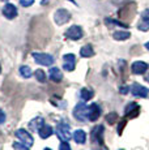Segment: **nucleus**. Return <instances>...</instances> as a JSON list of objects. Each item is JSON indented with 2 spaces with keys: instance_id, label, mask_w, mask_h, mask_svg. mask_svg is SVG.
<instances>
[{
  "instance_id": "obj_1",
  "label": "nucleus",
  "mask_w": 149,
  "mask_h": 150,
  "mask_svg": "<svg viewBox=\"0 0 149 150\" xmlns=\"http://www.w3.org/2000/svg\"><path fill=\"white\" fill-rule=\"evenodd\" d=\"M88 110H89V107H88L84 102L77 103L76 107L73 108V116L76 117L79 122H87L88 120Z\"/></svg>"
},
{
  "instance_id": "obj_2",
  "label": "nucleus",
  "mask_w": 149,
  "mask_h": 150,
  "mask_svg": "<svg viewBox=\"0 0 149 150\" xmlns=\"http://www.w3.org/2000/svg\"><path fill=\"white\" fill-rule=\"evenodd\" d=\"M33 57L37 64L45 65V67H50V65H53L54 62H55V59H54L51 55L43 54V52H33Z\"/></svg>"
},
{
  "instance_id": "obj_3",
  "label": "nucleus",
  "mask_w": 149,
  "mask_h": 150,
  "mask_svg": "<svg viewBox=\"0 0 149 150\" xmlns=\"http://www.w3.org/2000/svg\"><path fill=\"white\" fill-rule=\"evenodd\" d=\"M56 136L62 141H70L71 140V127L67 123H60L56 127Z\"/></svg>"
},
{
  "instance_id": "obj_4",
  "label": "nucleus",
  "mask_w": 149,
  "mask_h": 150,
  "mask_svg": "<svg viewBox=\"0 0 149 150\" xmlns=\"http://www.w3.org/2000/svg\"><path fill=\"white\" fill-rule=\"evenodd\" d=\"M15 134H16V137L18 138L20 141H21L24 145H26V146H30L34 144V138L33 136L29 133L28 131H25V129H17V131L15 132Z\"/></svg>"
},
{
  "instance_id": "obj_5",
  "label": "nucleus",
  "mask_w": 149,
  "mask_h": 150,
  "mask_svg": "<svg viewBox=\"0 0 149 150\" xmlns=\"http://www.w3.org/2000/svg\"><path fill=\"white\" fill-rule=\"evenodd\" d=\"M54 20H55V22L58 25H64L71 20V13L68 12L67 9L60 8V9H58L55 12V14H54Z\"/></svg>"
},
{
  "instance_id": "obj_6",
  "label": "nucleus",
  "mask_w": 149,
  "mask_h": 150,
  "mask_svg": "<svg viewBox=\"0 0 149 150\" xmlns=\"http://www.w3.org/2000/svg\"><path fill=\"white\" fill-rule=\"evenodd\" d=\"M130 89H131L132 96L136 97V98H147L149 96V89L145 88V86H143V85H140V83H133Z\"/></svg>"
},
{
  "instance_id": "obj_7",
  "label": "nucleus",
  "mask_w": 149,
  "mask_h": 150,
  "mask_svg": "<svg viewBox=\"0 0 149 150\" xmlns=\"http://www.w3.org/2000/svg\"><path fill=\"white\" fill-rule=\"evenodd\" d=\"M76 67V57L73 54H67L63 56V69L68 72H72Z\"/></svg>"
},
{
  "instance_id": "obj_8",
  "label": "nucleus",
  "mask_w": 149,
  "mask_h": 150,
  "mask_svg": "<svg viewBox=\"0 0 149 150\" xmlns=\"http://www.w3.org/2000/svg\"><path fill=\"white\" fill-rule=\"evenodd\" d=\"M65 37L72 39V41H77V39H80L82 37V29L79 25H73V26H71L65 31Z\"/></svg>"
},
{
  "instance_id": "obj_9",
  "label": "nucleus",
  "mask_w": 149,
  "mask_h": 150,
  "mask_svg": "<svg viewBox=\"0 0 149 150\" xmlns=\"http://www.w3.org/2000/svg\"><path fill=\"white\" fill-rule=\"evenodd\" d=\"M99 116H101V107L97 103H92L89 106V110H88V120L96 122Z\"/></svg>"
},
{
  "instance_id": "obj_10",
  "label": "nucleus",
  "mask_w": 149,
  "mask_h": 150,
  "mask_svg": "<svg viewBox=\"0 0 149 150\" xmlns=\"http://www.w3.org/2000/svg\"><path fill=\"white\" fill-rule=\"evenodd\" d=\"M17 8L11 3H7V4L3 7V14H4L5 18L8 20H13L15 17H17Z\"/></svg>"
},
{
  "instance_id": "obj_11",
  "label": "nucleus",
  "mask_w": 149,
  "mask_h": 150,
  "mask_svg": "<svg viewBox=\"0 0 149 150\" xmlns=\"http://www.w3.org/2000/svg\"><path fill=\"white\" fill-rule=\"evenodd\" d=\"M148 69V64L144 62H135L132 65H131V71L135 74H143L145 73Z\"/></svg>"
},
{
  "instance_id": "obj_12",
  "label": "nucleus",
  "mask_w": 149,
  "mask_h": 150,
  "mask_svg": "<svg viewBox=\"0 0 149 150\" xmlns=\"http://www.w3.org/2000/svg\"><path fill=\"white\" fill-rule=\"evenodd\" d=\"M104 125H97L92 131V140L97 144H102V134H104Z\"/></svg>"
},
{
  "instance_id": "obj_13",
  "label": "nucleus",
  "mask_w": 149,
  "mask_h": 150,
  "mask_svg": "<svg viewBox=\"0 0 149 150\" xmlns=\"http://www.w3.org/2000/svg\"><path fill=\"white\" fill-rule=\"evenodd\" d=\"M48 77H50V80H53L54 82H60L63 80V73L59 68L54 67V68L50 69V72H48Z\"/></svg>"
},
{
  "instance_id": "obj_14",
  "label": "nucleus",
  "mask_w": 149,
  "mask_h": 150,
  "mask_svg": "<svg viewBox=\"0 0 149 150\" xmlns=\"http://www.w3.org/2000/svg\"><path fill=\"white\" fill-rule=\"evenodd\" d=\"M38 133H39V136H41V138H48L54 133V129H53V127L47 125V124H43L42 128L38 131Z\"/></svg>"
},
{
  "instance_id": "obj_15",
  "label": "nucleus",
  "mask_w": 149,
  "mask_h": 150,
  "mask_svg": "<svg viewBox=\"0 0 149 150\" xmlns=\"http://www.w3.org/2000/svg\"><path fill=\"white\" fill-rule=\"evenodd\" d=\"M43 124H45V122H43V119H42V117H35V119H33L29 123V128L31 129V131L38 132L39 129L42 128V125H43Z\"/></svg>"
},
{
  "instance_id": "obj_16",
  "label": "nucleus",
  "mask_w": 149,
  "mask_h": 150,
  "mask_svg": "<svg viewBox=\"0 0 149 150\" xmlns=\"http://www.w3.org/2000/svg\"><path fill=\"white\" fill-rule=\"evenodd\" d=\"M73 140L77 144H85V141H87V133L82 129H77L73 133Z\"/></svg>"
},
{
  "instance_id": "obj_17",
  "label": "nucleus",
  "mask_w": 149,
  "mask_h": 150,
  "mask_svg": "<svg viewBox=\"0 0 149 150\" xmlns=\"http://www.w3.org/2000/svg\"><path fill=\"white\" fill-rule=\"evenodd\" d=\"M93 55H94V51L90 45L84 46V47L80 50V56H82V57H90V56H93Z\"/></svg>"
},
{
  "instance_id": "obj_18",
  "label": "nucleus",
  "mask_w": 149,
  "mask_h": 150,
  "mask_svg": "<svg viewBox=\"0 0 149 150\" xmlns=\"http://www.w3.org/2000/svg\"><path fill=\"white\" fill-rule=\"evenodd\" d=\"M114 39H116V41H126V39H128L131 37V34L128 33V31H115V33L113 34Z\"/></svg>"
},
{
  "instance_id": "obj_19",
  "label": "nucleus",
  "mask_w": 149,
  "mask_h": 150,
  "mask_svg": "<svg viewBox=\"0 0 149 150\" xmlns=\"http://www.w3.org/2000/svg\"><path fill=\"white\" fill-rule=\"evenodd\" d=\"M94 96V93L92 90H89V89H87V88H82L81 90H80V97H81V99L84 100H89L92 97Z\"/></svg>"
},
{
  "instance_id": "obj_20",
  "label": "nucleus",
  "mask_w": 149,
  "mask_h": 150,
  "mask_svg": "<svg viewBox=\"0 0 149 150\" xmlns=\"http://www.w3.org/2000/svg\"><path fill=\"white\" fill-rule=\"evenodd\" d=\"M20 74H21L24 79H30V77L33 76V72H31V69L28 67V65H21V67H20Z\"/></svg>"
},
{
  "instance_id": "obj_21",
  "label": "nucleus",
  "mask_w": 149,
  "mask_h": 150,
  "mask_svg": "<svg viewBox=\"0 0 149 150\" xmlns=\"http://www.w3.org/2000/svg\"><path fill=\"white\" fill-rule=\"evenodd\" d=\"M34 74H35V79L38 80L39 82H42V83L46 82V74H45V72L42 71V69H37Z\"/></svg>"
},
{
  "instance_id": "obj_22",
  "label": "nucleus",
  "mask_w": 149,
  "mask_h": 150,
  "mask_svg": "<svg viewBox=\"0 0 149 150\" xmlns=\"http://www.w3.org/2000/svg\"><path fill=\"white\" fill-rule=\"evenodd\" d=\"M137 28H139V30H141V31H148L149 30V20L143 18Z\"/></svg>"
},
{
  "instance_id": "obj_23",
  "label": "nucleus",
  "mask_w": 149,
  "mask_h": 150,
  "mask_svg": "<svg viewBox=\"0 0 149 150\" xmlns=\"http://www.w3.org/2000/svg\"><path fill=\"white\" fill-rule=\"evenodd\" d=\"M13 149L15 150H29V146L24 145L22 142H15L13 144Z\"/></svg>"
},
{
  "instance_id": "obj_24",
  "label": "nucleus",
  "mask_w": 149,
  "mask_h": 150,
  "mask_svg": "<svg viewBox=\"0 0 149 150\" xmlns=\"http://www.w3.org/2000/svg\"><path fill=\"white\" fill-rule=\"evenodd\" d=\"M59 150H71V146H70V144H68V141H62V144H60V146H59Z\"/></svg>"
},
{
  "instance_id": "obj_25",
  "label": "nucleus",
  "mask_w": 149,
  "mask_h": 150,
  "mask_svg": "<svg viewBox=\"0 0 149 150\" xmlns=\"http://www.w3.org/2000/svg\"><path fill=\"white\" fill-rule=\"evenodd\" d=\"M34 0H20V4L22 5V7H30V5H33Z\"/></svg>"
},
{
  "instance_id": "obj_26",
  "label": "nucleus",
  "mask_w": 149,
  "mask_h": 150,
  "mask_svg": "<svg viewBox=\"0 0 149 150\" xmlns=\"http://www.w3.org/2000/svg\"><path fill=\"white\" fill-rule=\"evenodd\" d=\"M5 122V114L3 110H0V124H3Z\"/></svg>"
},
{
  "instance_id": "obj_27",
  "label": "nucleus",
  "mask_w": 149,
  "mask_h": 150,
  "mask_svg": "<svg viewBox=\"0 0 149 150\" xmlns=\"http://www.w3.org/2000/svg\"><path fill=\"white\" fill-rule=\"evenodd\" d=\"M141 17H143V18H145V20H149V9H145L144 12H143Z\"/></svg>"
},
{
  "instance_id": "obj_28",
  "label": "nucleus",
  "mask_w": 149,
  "mask_h": 150,
  "mask_svg": "<svg viewBox=\"0 0 149 150\" xmlns=\"http://www.w3.org/2000/svg\"><path fill=\"white\" fill-rule=\"evenodd\" d=\"M115 117H116V114H113V117H111V115H109V116H107V122L109 123H114L113 120L115 119Z\"/></svg>"
},
{
  "instance_id": "obj_29",
  "label": "nucleus",
  "mask_w": 149,
  "mask_h": 150,
  "mask_svg": "<svg viewBox=\"0 0 149 150\" xmlns=\"http://www.w3.org/2000/svg\"><path fill=\"white\" fill-rule=\"evenodd\" d=\"M120 93H122V94H127L128 93V88H127V86H123V88H120Z\"/></svg>"
},
{
  "instance_id": "obj_30",
  "label": "nucleus",
  "mask_w": 149,
  "mask_h": 150,
  "mask_svg": "<svg viewBox=\"0 0 149 150\" xmlns=\"http://www.w3.org/2000/svg\"><path fill=\"white\" fill-rule=\"evenodd\" d=\"M145 48H148V50H149V42L145 43Z\"/></svg>"
},
{
  "instance_id": "obj_31",
  "label": "nucleus",
  "mask_w": 149,
  "mask_h": 150,
  "mask_svg": "<svg viewBox=\"0 0 149 150\" xmlns=\"http://www.w3.org/2000/svg\"><path fill=\"white\" fill-rule=\"evenodd\" d=\"M47 3V0H42V4H46Z\"/></svg>"
},
{
  "instance_id": "obj_32",
  "label": "nucleus",
  "mask_w": 149,
  "mask_h": 150,
  "mask_svg": "<svg viewBox=\"0 0 149 150\" xmlns=\"http://www.w3.org/2000/svg\"><path fill=\"white\" fill-rule=\"evenodd\" d=\"M145 80H147V81L149 82V74H148V76H147V77H145Z\"/></svg>"
},
{
  "instance_id": "obj_33",
  "label": "nucleus",
  "mask_w": 149,
  "mask_h": 150,
  "mask_svg": "<svg viewBox=\"0 0 149 150\" xmlns=\"http://www.w3.org/2000/svg\"><path fill=\"white\" fill-rule=\"evenodd\" d=\"M70 1H71V3H73V4H77V3L74 1V0H70Z\"/></svg>"
},
{
  "instance_id": "obj_34",
  "label": "nucleus",
  "mask_w": 149,
  "mask_h": 150,
  "mask_svg": "<svg viewBox=\"0 0 149 150\" xmlns=\"http://www.w3.org/2000/svg\"><path fill=\"white\" fill-rule=\"evenodd\" d=\"M45 150H51V149H48V148H46V149H45Z\"/></svg>"
},
{
  "instance_id": "obj_35",
  "label": "nucleus",
  "mask_w": 149,
  "mask_h": 150,
  "mask_svg": "<svg viewBox=\"0 0 149 150\" xmlns=\"http://www.w3.org/2000/svg\"><path fill=\"white\" fill-rule=\"evenodd\" d=\"M0 72H1V65H0Z\"/></svg>"
}]
</instances>
